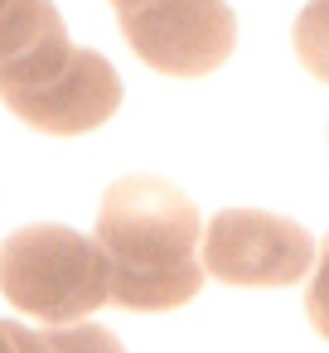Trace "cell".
<instances>
[{
    "label": "cell",
    "instance_id": "cell-7",
    "mask_svg": "<svg viewBox=\"0 0 329 353\" xmlns=\"http://www.w3.org/2000/svg\"><path fill=\"white\" fill-rule=\"evenodd\" d=\"M44 353H126L121 339L102 324H54L44 334Z\"/></svg>",
    "mask_w": 329,
    "mask_h": 353
},
{
    "label": "cell",
    "instance_id": "cell-11",
    "mask_svg": "<svg viewBox=\"0 0 329 353\" xmlns=\"http://www.w3.org/2000/svg\"><path fill=\"white\" fill-rule=\"evenodd\" d=\"M6 6H10V0H0V10H6Z\"/></svg>",
    "mask_w": 329,
    "mask_h": 353
},
{
    "label": "cell",
    "instance_id": "cell-8",
    "mask_svg": "<svg viewBox=\"0 0 329 353\" xmlns=\"http://www.w3.org/2000/svg\"><path fill=\"white\" fill-rule=\"evenodd\" d=\"M305 314H310V324L329 339V237H324V247H319V261L310 266V290H305Z\"/></svg>",
    "mask_w": 329,
    "mask_h": 353
},
{
    "label": "cell",
    "instance_id": "cell-4",
    "mask_svg": "<svg viewBox=\"0 0 329 353\" xmlns=\"http://www.w3.org/2000/svg\"><path fill=\"white\" fill-rule=\"evenodd\" d=\"M131 54L165 78H208L237 44V15L228 0H146L117 10Z\"/></svg>",
    "mask_w": 329,
    "mask_h": 353
},
{
    "label": "cell",
    "instance_id": "cell-9",
    "mask_svg": "<svg viewBox=\"0 0 329 353\" xmlns=\"http://www.w3.org/2000/svg\"><path fill=\"white\" fill-rule=\"evenodd\" d=\"M0 353H44V334L25 329L20 319H0Z\"/></svg>",
    "mask_w": 329,
    "mask_h": 353
},
{
    "label": "cell",
    "instance_id": "cell-6",
    "mask_svg": "<svg viewBox=\"0 0 329 353\" xmlns=\"http://www.w3.org/2000/svg\"><path fill=\"white\" fill-rule=\"evenodd\" d=\"M295 54L319 83H329V0H310L295 15Z\"/></svg>",
    "mask_w": 329,
    "mask_h": 353
},
{
    "label": "cell",
    "instance_id": "cell-1",
    "mask_svg": "<svg viewBox=\"0 0 329 353\" xmlns=\"http://www.w3.org/2000/svg\"><path fill=\"white\" fill-rule=\"evenodd\" d=\"M203 223L189 194L155 174H126L102 194L97 247L107 256L112 305L121 310H179L203 290Z\"/></svg>",
    "mask_w": 329,
    "mask_h": 353
},
{
    "label": "cell",
    "instance_id": "cell-2",
    "mask_svg": "<svg viewBox=\"0 0 329 353\" xmlns=\"http://www.w3.org/2000/svg\"><path fill=\"white\" fill-rule=\"evenodd\" d=\"M0 102L44 136H83L117 117L121 73L97 54L68 44V30L0 59Z\"/></svg>",
    "mask_w": 329,
    "mask_h": 353
},
{
    "label": "cell",
    "instance_id": "cell-3",
    "mask_svg": "<svg viewBox=\"0 0 329 353\" xmlns=\"http://www.w3.org/2000/svg\"><path fill=\"white\" fill-rule=\"evenodd\" d=\"M0 295L44 324H73L107 305V256L97 237L59 223H34L0 242Z\"/></svg>",
    "mask_w": 329,
    "mask_h": 353
},
{
    "label": "cell",
    "instance_id": "cell-10",
    "mask_svg": "<svg viewBox=\"0 0 329 353\" xmlns=\"http://www.w3.org/2000/svg\"><path fill=\"white\" fill-rule=\"evenodd\" d=\"M117 10H136V6H146V0H112Z\"/></svg>",
    "mask_w": 329,
    "mask_h": 353
},
{
    "label": "cell",
    "instance_id": "cell-5",
    "mask_svg": "<svg viewBox=\"0 0 329 353\" xmlns=\"http://www.w3.org/2000/svg\"><path fill=\"white\" fill-rule=\"evenodd\" d=\"M203 271L223 285H295L315 266V237L281 213L223 208L203 228Z\"/></svg>",
    "mask_w": 329,
    "mask_h": 353
}]
</instances>
